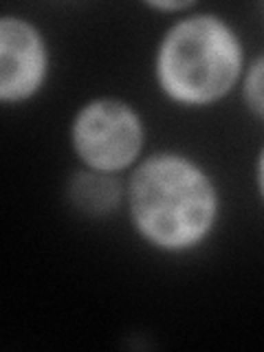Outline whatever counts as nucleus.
<instances>
[{
  "mask_svg": "<svg viewBox=\"0 0 264 352\" xmlns=\"http://www.w3.org/2000/svg\"><path fill=\"white\" fill-rule=\"evenodd\" d=\"M135 229L163 251H187L209 236L218 216V194L196 161L161 152L135 170L128 185Z\"/></svg>",
  "mask_w": 264,
  "mask_h": 352,
  "instance_id": "nucleus-1",
  "label": "nucleus"
},
{
  "mask_svg": "<svg viewBox=\"0 0 264 352\" xmlns=\"http://www.w3.org/2000/svg\"><path fill=\"white\" fill-rule=\"evenodd\" d=\"M49 69V53L40 31L25 18L0 20V99L25 102L36 95Z\"/></svg>",
  "mask_w": 264,
  "mask_h": 352,
  "instance_id": "nucleus-4",
  "label": "nucleus"
},
{
  "mask_svg": "<svg viewBox=\"0 0 264 352\" xmlns=\"http://www.w3.org/2000/svg\"><path fill=\"white\" fill-rule=\"evenodd\" d=\"M121 185L115 174L84 170L69 183V198L75 209L88 216H108L121 203Z\"/></svg>",
  "mask_w": 264,
  "mask_h": 352,
  "instance_id": "nucleus-5",
  "label": "nucleus"
},
{
  "mask_svg": "<svg viewBox=\"0 0 264 352\" xmlns=\"http://www.w3.org/2000/svg\"><path fill=\"white\" fill-rule=\"evenodd\" d=\"M242 88H245V99L251 113L264 121V55L251 62Z\"/></svg>",
  "mask_w": 264,
  "mask_h": 352,
  "instance_id": "nucleus-6",
  "label": "nucleus"
},
{
  "mask_svg": "<svg viewBox=\"0 0 264 352\" xmlns=\"http://www.w3.org/2000/svg\"><path fill=\"white\" fill-rule=\"evenodd\" d=\"M258 187H260V194L264 198V150H262L260 161H258Z\"/></svg>",
  "mask_w": 264,
  "mask_h": 352,
  "instance_id": "nucleus-8",
  "label": "nucleus"
},
{
  "mask_svg": "<svg viewBox=\"0 0 264 352\" xmlns=\"http://www.w3.org/2000/svg\"><path fill=\"white\" fill-rule=\"evenodd\" d=\"M242 44L223 18L196 14L179 20L157 51V80L172 102L209 106L223 99L242 75Z\"/></svg>",
  "mask_w": 264,
  "mask_h": 352,
  "instance_id": "nucleus-2",
  "label": "nucleus"
},
{
  "mask_svg": "<svg viewBox=\"0 0 264 352\" xmlns=\"http://www.w3.org/2000/svg\"><path fill=\"white\" fill-rule=\"evenodd\" d=\"M71 141L86 170L117 174L139 159L146 128L137 110L119 99H93L75 115Z\"/></svg>",
  "mask_w": 264,
  "mask_h": 352,
  "instance_id": "nucleus-3",
  "label": "nucleus"
},
{
  "mask_svg": "<svg viewBox=\"0 0 264 352\" xmlns=\"http://www.w3.org/2000/svg\"><path fill=\"white\" fill-rule=\"evenodd\" d=\"M150 7L157 11H183V9H190L192 3H150Z\"/></svg>",
  "mask_w": 264,
  "mask_h": 352,
  "instance_id": "nucleus-7",
  "label": "nucleus"
}]
</instances>
